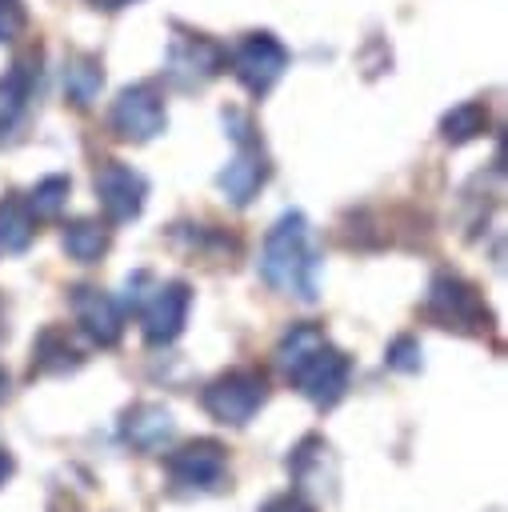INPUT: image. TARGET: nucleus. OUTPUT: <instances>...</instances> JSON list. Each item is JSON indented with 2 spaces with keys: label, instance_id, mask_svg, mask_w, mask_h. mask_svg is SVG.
<instances>
[{
  "label": "nucleus",
  "instance_id": "obj_1",
  "mask_svg": "<svg viewBox=\"0 0 508 512\" xmlns=\"http://www.w3.org/2000/svg\"><path fill=\"white\" fill-rule=\"evenodd\" d=\"M280 376L316 408H336L352 380V360L324 336L320 324H292L276 344Z\"/></svg>",
  "mask_w": 508,
  "mask_h": 512
},
{
  "label": "nucleus",
  "instance_id": "obj_2",
  "mask_svg": "<svg viewBox=\"0 0 508 512\" xmlns=\"http://www.w3.org/2000/svg\"><path fill=\"white\" fill-rule=\"evenodd\" d=\"M260 280L272 292L292 296L300 304L320 300V252L312 244L304 212H296V208L280 212L276 224L268 228L264 248H260Z\"/></svg>",
  "mask_w": 508,
  "mask_h": 512
},
{
  "label": "nucleus",
  "instance_id": "obj_3",
  "mask_svg": "<svg viewBox=\"0 0 508 512\" xmlns=\"http://www.w3.org/2000/svg\"><path fill=\"white\" fill-rule=\"evenodd\" d=\"M424 316L436 328L460 332V336H484L492 332V312L480 296V288L456 272H440L428 284V300H424Z\"/></svg>",
  "mask_w": 508,
  "mask_h": 512
},
{
  "label": "nucleus",
  "instance_id": "obj_4",
  "mask_svg": "<svg viewBox=\"0 0 508 512\" xmlns=\"http://www.w3.org/2000/svg\"><path fill=\"white\" fill-rule=\"evenodd\" d=\"M128 292H136V296H128V304L136 308L140 332H144L148 344L160 348V344H172V340L184 332L188 308H192V288H188L184 280H164V284H156V280L148 276V292H140V288H136V276H128Z\"/></svg>",
  "mask_w": 508,
  "mask_h": 512
},
{
  "label": "nucleus",
  "instance_id": "obj_5",
  "mask_svg": "<svg viewBox=\"0 0 508 512\" xmlns=\"http://www.w3.org/2000/svg\"><path fill=\"white\" fill-rule=\"evenodd\" d=\"M200 404L216 424L244 428L268 404V376L260 368H228L204 384Z\"/></svg>",
  "mask_w": 508,
  "mask_h": 512
},
{
  "label": "nucleus",
  "instance_id": "obj_6",
  "mask_svg": "<svg viewBox=\"0 0 508 512\" xmlns=\"http://www.w3.org/2000/svg\"><path fill=\"white\" fill-rule=\"evenodd\" d=\"M164 472L180 492H220L228 484V448L212 436H196L164 456Z\"/></svg>",
  "mask_w": 508,
  "mask_h": 512
},
{
  "label": "nucleus",
  "instance_id": "obj_7",
  "mask_svg": "<svg viewBox=\"0 0 508 512\" xmlns=\"http://www.w3.org/2000/svg\"><path fill=\"white\" fill-rule=\"evenodd\" d=\"M164 124H168V112H164V96H160L156 84H132L108 108L112 136L128 140V144H144V140L160 136Z\"/></svg>",
  "mask_w": 508,
  "mask_h": 512
},
{
  "label": "nucleus",
  "instance_id": "obj_8",
  "mask_svg": "<svg viewBox=\"0 0 508 512\" xmlns=\"http://www.w3.org/2000/svg\"><path fill=\"white\" fill-rule=\"evenodd\" d=\"M228 68V52L200 36V32H180L172 36V48H168V60H164V72L176 88L192 92V88H204L208 80H216L220 72Z\"/></svg>",
  "mask_w": 508,
  "mask_h": 512
},
{
  "label": "nucleus",
  "instance_id": "obj_9",
  "mask_svg": "<svg viewBox=\"0 0 508 512\" xmlns=\"http://www.w3.org/2000/svg\"><path fill=\"white\" fill-rule=\"evenodd\" d=\"M92 188H96V200L108 216V224H128L144 212V196H148V180L124 164V160H104L92 176Z\"/></svg>",
  "mask_w": 508,
  "mask_h": 512
},
{
  "label": "nucleus",
  "instance_id": "obj_10",
  "mask_svg": "<svg viewBox=\"0 0 508 512\" xmlns=\"http://www.w3.org/2000/svg\"><path fill=\"white\" fill-rule=\"evenodd\" d=\"M284 68H288V48L272 32H248L232 52V72L252 96H264L284 76Z\"/></svg>",
  "mask_w": 508,
  "mask_h": 512
},
{
  "label": "nucleus",
  "instance_id": "obj_11",
  "mask_svg": "<svg viewBox=\"0 0 508 512\" xmlns=\"http://www.w3.org/2000/svg\"><path fill=\"white\" fill-rule=\"evenodd\" d=\"M68 304H72L76 328L92 344H100V348H116L120 344V336H124V312H120L116 296H108L96 284H76V288H68Z\"/></svg>",
  "mask_w": 508,
  "mask_h": 512
},
{
  "label": "nucleus",
  "instance_id": "obj_12",
  "mask_svg": "<svg viewBox=\"0 0 508 512\" xmlns=\"http://www.w3.org/2000/svg\"><path fill=\"white\" fill-rule=\"evenodd\" d=\"M120 436H124L128 448H136L144 456H156V452H168V444L176 440V420H172V412L164 404L140 400V404L124 408Z\"/></svg>",
  "mask_w": 508,
  "mask_h": 512
},
{
  "label": "nucleus",
  "instance_id": "obj_13",
  "mask_svg": "<svg viewBox=\"0 0 508 512\" xmlns=\"http://www.w3.org/2000/svg\"><path fill=\"white\" fill-rule=\"evenodd\" d=\"M268 176H272V164H268V156L260 152V144L252 140V144H240V152L228 160V168L216 176V184H220V192H224L236 208H244V204H252V196L268 184Z\"/></svg>",
  "mask_w": 508,
  "mask_h": 512
},
{
  "label": "nucleus",
  "instance_id": "obj_14",
  "mask_svg": "<svg viewBox=\"0 0 508 512\" xmlns=\"http://www.w3.org/2000/svg\"><path fill=\"white\" fill-rule=\"evenodd\" d=\"M84 364V352L72 344L68 328L48 324L32 344V376H68Z\"/></svg>",
  "mask_w": 508,
  "mask_h": 512
},
{
  "label": "nucleus",
  "instance_id": "obj_15",
  "mask_svg": "<svg viewBox=\"0 0 508 512\" xmlns=\"http://www.w3.org/2000/svg\"><path fill=\"white\" fill-rule=\"evenodd\" d=\"M36 60H40V52L16 60L12 72L0 76V144L16 132V124H20V116H24L28 92H32V84H36V76H40V68H32Z\"/></svg>",
  "mask_w": 508,
  "mask_h": 512
},
{
  "label": "nucleus",
  "instance_id": "obj_16",
  "mask_svg": "<svg viewBox=\"0 0 508 512\" xmlns=\"http://www.w3.org/2000/svg\"><path fill=\"white\" fill-rule=\"evenodd\" d=\"M112 244V228L104 220H92V216H76L64 224V252L76 260V264H96Z\"/></svg>",
  "mask_w": 508,
  "mask_h": 512
},
{
  "label": "nucleus",
  "instance_id": "obj_17",
  "mask_svg": "<svg viewBox=\"0 0 508 512\" xmlns=\"http://www.w3.org/2000/svg\"><path fill=\"white\" fill-rule=\"evenodd\" d=\"M36 236V216L20 196L0 200V256H20Z\"/></svg>",
  "mask_w": 508,
  "mask_h": 512
},
{
  "label": "nucleus",
  "instance_id": "obj_18",
  "mask_svg": "<svg viewBox=\"0 0 508 512\" xmlns=\"http://www.w3.org/2000/svg\"><path fill=\"white\" fill-rule=\"evenodd\" d=\"M100 84H104L100 60L88 56V52H76V56L68 60V68H64V92H68V100H72L76 108H88V104L100 96Z\"/></svg>",
  "mask_w": 508,
  "mask_h": 512
},
{
  "label": "nucleus",
  "instance_id": "obj_19",
  "mask_svg": "<svg viewBox=\"0 0 508 512\" xmlns=\"http://www.w3.org/2000/svg\"><path fill=\"white\" fill-rule=\"evenodd\" d=\"M488 104L484 100H464V104H456L452 112H444V120H440V136L448 140V144H468V140H476V136H484L488 132Z\"/></svg>",
  "mask_w": 508,
  "mask_h": 512
},
{
  "label": "nucleus",
  "instance_id": "obj_20",
  "mask_svg": "<svg viewBox=\"0 0 508 512\" xmlns=\"http://www.w3.org/2000/svg\"><path fill=\"white\" fill-rule=\"evenodd\" d=\"M68 192H72V180H68V176H44V180L28 192L24 204L32 208L36 220H56L60 208H64V200H68Z\"/></svg>",
  "mask_w": 508,
  "mask_h": 512
},
{
  "label": "nucleus",
  "instance_id": "obj_21",
  "mask_svg": "<svg viewBox=\"0 0 508 512\" xmlns=\"http://www.w3.org/2000/svg\"><path fill=\"white\" fill-rule=\"evenodd\" d=\"M384 364L396 368V372H420L424 368V356H420V340L416 336H396L388 348H384Z\"/></svg>",
  "mask_w": 508,
  "mask_h": 512
},
{
  "label": "nucleus",
  "instance_id": "obj_22",
  "mask_svg": "<svg viewBox=\"0 0 508 512\" xmlns=\"http://www.w3.org/2000/svg\"><path fill=\"white\" fill-rule=\"evenodd\" d=\"M24 28H28L24 4H20V0H0V44H4V40H16Z\"/></svg>",
  "mask_w": 508,
  "mask_h": 512
},
{
  "label": "nucleus",
  "instance_id": "obj_23",
  "mask_svg": "<svg viewBox=\"0 0 508 512\" xmlns=\"http://www.w3.org/2000/svg\"><path fill=\"white\" fill-rule=\"evenodd\" d=\"M260 512H316L300 492H280V496H268L260 504Z\"/></svg>",
  "mask_w": 508,
  "mask_h": 512
},
{
  "label": "nucleus",
  "instance_id": "obj_24",
  "mask_svg": "<svg viewBox=\"0 0 508 512\" xmlns=\"http://www.w3.org/2000/svg\"><path fill=\"white\" fill-rule=\"evenodd\" d=\"M48 512H80V504H76L68 492H52V504H48Z\"/></svg>",
  "mask_w": 508,
  "mask_h": 512
},
{
  "label": "nucleus",
  "instance_id": "obj_25",
  "mask_svg": "<svg viewBox=\"0 0 508 512\" xmlns=\"http://www.w3.org/2000/svg\"><path fill=\"white\" fill-rule=\"evenodd\" d=\"M12 472H16V460H12V452L0 444V488L8 484V476H12Z\"/></svg>",
  "mask_w": 508,
  "mask_h": 512
},
{
  "label": "nucleus",
  "instance_id": "obj_26",
  "mask_svg": "<svg viewBox=\"0 0 508 512\" xmlns=\"http://www.w3.org/2000/svg\"><path fill=\"white\" fill-rule=\"evenodd\" d=\"M92 8H100V12H116V8H124V4H132V0H88Z\"/></svg>",
  "mask_w": 508,
  "mask_h": 512
},
{
  "label": "nucleus",
  "instance_id": "obj_27",
  "mask_svg": "<svg viewBox=\"0 0 508 512\" xmlns=\"http://www.w3.org/2000/svg\"><path fill=\"white\" fill-rule=\"evenodd\" d=\"M4 400H8V372L0 368V404H4Z\"/></svg>",
  "mask_w": 508,
  "mask_h": 512
}]
</instances>
